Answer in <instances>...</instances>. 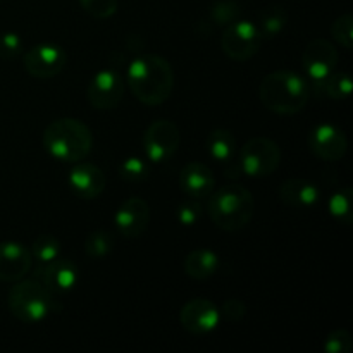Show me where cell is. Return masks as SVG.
<instances>
[{"label":"cell","mask_w":353,"mask_h":353,"mask_svg":"<svg viewBox=\"0 0 353 353\" xmlns=\"http://www.w3.org/2000/svg\"><path fill=\"white\" fill-rule=\"evenodd\" d=\"M128 86L143 105H161L174 88L172 65L161 55H140L128 68Z\"/></svg>","instance_id":"obj_1"},{"label":"cell","mask_w":353,"mask_h":353,"mask_svg":"<svg viewBox=\"0 0 353 353\" xmlns=\"http://www.w3.org/2000/svg\"><path fill=\"white\" fill-rule=\"evenodd\" d=\"M309 81L299 72L274 71L262 78L259 99L262 105L279 116H293L305 109L310 99Z\"/></svg>","instance_id":"obj_2"},{"label":"cell","mask_w":353,"mask_h":353,"mask_svg":"<svg viewBox=\"0 0 353 353\" xmlns=\"http://www.w3.org/2000/svg\"><path fill=\"white\" fill-rule=\"evenodd\" d=\"M45 152L59 162L76 164L85 161L93 148V133L74 117H61L45 128L41 137Z\"/></svg>","instance_id":"obj_3"},{"label":"cell","mask_w":353,"mask_h":353,"mask_svg":"<svg viewBox=\"0 0 353 353\" xmlns=\"http://www.w3.org/2000/svg\"><path fill=\"white\" fill-rule=\"evenodd\" d=\"M209 196L207 214L219 230L236 233L254 219L255 199L241 185L223 186Z\"/></svg>","instance_id":"obj_4"},{"label":"cell","mask_w":353,"mask_h":353,"mask_svg":"<svg viewBox=\"0 0 353 353\" xmlns=\"http://www.w3.org/2000/svg\"><path fill=\"white\" fill-rule=\"evenodd\" d=\"M7 305L17 321L26 324L40 323L54 312V296L43 283L34 279H19L7 295Z\"/></svg>","instance_id":"obj_5"},{"label":"cell","mask_w":353,"mask_h":353,"mask_svg":"<svg viewBox=\"0 0 353 353\" xmlns=\"http://www.w3.org/2000/svg\"><path fill=\"white\" fill-rule=\"evenodd\" d=\"M281 164V148L265 137L250 138L240 150V169L250 178H268Z\"/></svg>","instance_id":"obj_6"},{"label":"cell","mask_w":353,"mask_h":353,"mask_svg":"<svg viewBox=\"0 0 353 353\" xmlns=\"http://www.w3.org/2000/svg\"><path fill=\"white\" fill-rule=\"evenodd\" d=\"M261 31L257 24L248 19H236L228 24L221 37V48L224 55L234 62L250 61L262 45Z\"/></svg>","instance_id":"obj_7"},{"label":"cell","mask_w":353,"mask_h":353,"mask_svg":"<svg viewBox=\"0 0 353 353\" xmlns=\"http://www.w3.org/2000/svg\"><path fill=\"white\" fill-rule=\"evenodd\" d=\"M179 143H181V133L174 121H154L145 130L143 150L148 161L154 164L169 161L178 152Z\"/></svg>","instance_id":"obj_8"},{"label":"cell","mask_w":353,"mask_h":353,"mask_svg":"<svg viewBox=\"0 0 353 353\" xmlns=\"http://www.w3.org/2000/svg\"><path fill=\"white\" fill-rule=\"evenodd\" d=\"M64 48L55 43H40L24 54L23 64L30 76L38 79H50L61 74L65 68Z\"/></svg>","instance_id":"obj_9"},{"label":"cell","mask_w":353,"mask_h":353,"mask_svg":"<svg viewBox=\"0 0 353 353\" xmlns=\"http://www.w3.org/2000/svg\"><path fill=\"white\" fill-rule=\"evenodd\" d=\"M124 95L123 76L114 69L99 71L88 83L86 100L93 109L109 110L119 105Z\"/></svg>","instance_id":"obj_10"},{"label":"cell","mask_w":353,"mask_h":353,"mask_svg":"<svg viewBox=\"0 0 353 353\" xmlns=\"http://www.w3.org/2000/svg\"><path fill=\"white\" fill-rule=\"evenodd\" d=\"M309 150L324 162H336L347 155L348 140L343 130L334 124H317L307 138Z\"/></svg>","instance_id":"obj_11"},{"label":"cell","mask_w":353,"mask_h":353,"mask_svg":"<svg viewBox=\"0 0 353 353\" xmlns=\"http://www.w3.org/2000/svg\"><path fill=\"white\" fill-rule=\"evenodd\" d=\"M340 62V54L336 47L326 38H316L309 41L302 52V65L305 69L307 76L312 81L321 83L324 78L331 74L336 69Z\"/></svg>","instance_id":"obj_12"},{"label":"cell","mask_w":353,"mask_h":353,"mask_svg":"<svg viewBox=\"0 0 353 353\" xmlns=\"http://www.w3.org/2000/svg\"><path fill=\"white\" fill-rule=\"evenodd\" d=\"M221 321V310L209 299H193L183 305L179 312V323L188 333H212Z\"/></svg>","instance_id":"obj_13"},{"label":"cell","mask_w":353,"mask_h":353,"mask_svg":"<svg viewBox=\"0 0 353 353\" xmlns=\"http://www.w3.org/2000/svg\"><path fill=\"white\" fill-rule=\"evenodd\" d=\"M114 223L124 238H130V240L140 238L150 223V207L140 196H131L121 203Z\"/></svg>","instance_id":"obj_14"},{"label":"cell","mask_w":353,"mask_h":353,"mask_svg":"<svg viewBox=\"0 0 353 353\" xmlns=\"http://www.w3.org/2000/svg\"><path fill=\"white\" fill-rule=\"evenodd\" d=\"M33 268V255L19 241H0V281L16 283Z\"/></svg>","instance_id":"obj_15"},{"label":"cell","mask_w":353,"mask_h":353,"mask_svg":"<svg viewBox=\"0 0 353 353\" xmlns=\"http://www.w3.org/2000/svg\"><path fill=\"white\" fill-rule=\"evenodd\" d=\"M68 185L76 196L83 200H93L105 190L107 178L99 165L92 162H76L68 176Z\"/></svg>","instance_id":"obj_16"},{"label":"cell","mask_w":353,"mask_h":353,"mask_svg":"<svg viewBox=\"0 0 353 353\" xmlns=\"http://www.w3.org/2000/svg\"><path fill=\"white\" fill-rule=\"evenodd\" d=\"M34 278L43 283L52 293L54 292H71L78 285L79 272L78 268L68 259H55L47 264H38Z\"/></svg>","instance_id":"obj_17"},{"label":"cell","mask_w":353,"mask_h":353,"mask_svg":"<svg viewBox=\"0 0 353 353\" xmlns=\"http://www.w3.org/2000/svg\"><path fill=\"white\" fill-rule=\"evenodd\" d=\"M214 186H216V178L212 169L203 162H188L179 172V188L190 199H207L214 192Z\"/></svg>","instance_id":"obj_18"},{"label":"cell","mask_w":353,"mask_h":353,"mask_svg":"<svg viewBox=\"0 0 353 353\" xmlns=\"http://www.w3.org/2000/svg\"><path fill=\"white\" fill-rule=\"evenodd\" d=\"M279 199L285 205L307 209L314 207L321 199V190L312 181L303 178H290L279 186Z\"/></svg>","instance_id":"obj_19"},{"label":"cell","mask_w":353,"mask_h":353,"mask_svg":"<svg viewBox=\"0 0 353 353\" xmlns=\"http://www.w3.org/2000/svg\"><path fill=\"white\" fill-rule=\"evenodd\" d=\"M186 276L196 281L212 278L219 269V255L209 248H199V250L190 252L183 262Z\"/></svg>","instance_id":"obj_20"},{"label":"cell","mask_w":353,"mask_h":353,"mask_svg":"<svg viewBox=\"0 0 353 353\" xmlns=\"http://www.w3.org/2000/svg\"><path fill=\"white\" fill-rule=\"evenodd\" d=\"M207 154L217 162H231L236 152V138L230 130H214L205 141Z\"/></svg>","instance_id":"obj_21"},{"label":"cell","mask_w":353,"mask_h":353,"mask_svg":"<svg viewBox=\"0 0 353 353\" xmlns=\"http://www.w3.org/2000/svg\"><path fill=\"white\" fill-rule=\"evenodd\" d=\"M286 23H288V12H286L285 7H265V9L259 14L257 23L262 40H271V38L278 37V34L286 28Z\"/></svg>","instance_id":"obj_22"},{"label":"cell","mask_w":353,"mask_h":353,"mask_svg":"<svg viewBox=\"0 0 353 353\" xmlns=\"http://www.w3.org/2000/svg\"><path fill=\"white\" fill-rule=\"evenodd\" d=\"M327 209L330 214L336 221L343 224H350L353 221V195L352 190L348 186L336 190L333 195L330 196V202H327Z\"/></svg>","instance_id":"obj_23"},{"label":"cell","mask_w":353,"mask_h":353,"mask_svg":"<svg viewBox=\"0 0 353 353\" xmlns=\"http://www.w3.org/2000/svg\"><path fill=\"white\" fill-rule=\"evenodd\" d=\"M31 255L33 259H37L38 264H47V262L55 261L62 255V243L59 238H55L54 234H40V236L34 240L33 248H31Z\"/></svg>","instance_id":"obj_24"},{"label":"cell","mask_w":353,"mask_h":353,"mask_svg":"<svg viewBox=\"0 0 353 353\" xmlns=\"http://www.w3.org/2000/svg\"><path fill=\"white\" fill-rule=\"evenodd\" d=\"M114 248V238L109 231L105 230H95L86 236L85 241V254L90 259H105Z\"/></svg>","instance_id":"obj_25"},{"label":"cell","mask_w":353,"mask_h":353,"mask_svg":"<svg viewBox=\"0 0 353 353\" xmlns=\"http://www.w3.org/2000/svg\"><path fill=\"white\" fill-rule=\"evenodd\" d=\"M321 88L330 99L343 100L352 95V78L348 72L333 71L321 81Z\"/></svg>","instance_id":"obj_26"},{"label":"cell","mask_w":353,"mask_h":353,"mask_svg":"<svg viewBox=\"0 0 353 353\" xmlns=\"http://www.w3.org/2000/svg\"><path fill=\"white\" fill-rule=\"evenodd\" d=\"M241 7L240 3L234 2V0H219L212 6L210 9V21L212 24L221 28H226L228 24H231L233 21L240 19Z\"/></svg>","instance_id":"obj_27"},{"label":"cell","mask_w":353,"mask_h":353,"mask_svg":"<svg viewBox=\"0 0 353 353\" xmlns=\"http://www.w3.org/2000/svg\"><path fill=\"white\" fill-rule=\"evenodd\" d=\"M148 168L147 162L140 157H128L124 159L123 162L119 164V178L126 183H140L143 179L148 178Z\"/></svg>","instance_id":"obj_28"},{"label":"cell","mask_w":353,"mask_h":353,"mask_svg":"<svg viewBox=\"0 0 353 353\" xmlns=\"http://www.w3.org/2000/svg\"><path fill=\"white\" fill-rule=\"evenodd\" d=\"M331 34L334 40L345 48V50H352L353 48V16L352 14H341L340 17L334 19L331 24Z\"/></svg>","instance_id":"obj_29"},{"label":"cell","mask_w":353,"mask_h":353,"mask_svg":"<svg viewBox=\"0 0 353 353\" xmlns=\"http://www.w3.org/2000/svg\"><path fill=\"white\" fill-rule=\"evenodd\" d=\"M323 350L326 353H350L353 350L352 334L343 327L331 331L324 340Z\"/></svg>","instance_id":"obj_30"},{"label":"cell","mask_w":353,"mask_h":353,"mask_svg":"<svg viewBox=\"0 0 353 353\" xmlns=\"http://www.w3.org/2000/svg\"><path fill=\"white\" fill-rule=\"evenodd\" d=\"M83 10L95 19H109L117 12V0H79Z\"/></svg>","instance_id":"obj_31"},{"label":"cell","mask_w":353,"mask_h":353,"mask_svg":"<svg viewBox=\"0 0 353 353\" xmlns=\"http://www.w3.org/2000/svg\"><path fill=\"white\" fill-rule=\"evenodd\" d=\"M21 54H23V40L19 34L12 31L0 34V57L14 59Z\"/></svg>","instance_id":"obj_32"},{"label":"cell","mask_w":353,"mask_h":353,"mask_svg":"<svg viewBox=\"0 0 353 353\" xmlns=\"http://www.w3.org/2000/svg\"><path fill=\"white\" fill-rule=\"evenodd\" d=\"M176 216H178L179 223L185 224V226H192V224H195L200 217L199 202H196L195 199L188 200V202H183L181 205L178 207V212H176Z\"/></svg>","instance_id":"obj_33"},{"label":"cell","mask_w":353,"mask_h":353,"mask_svg":"<svg viewBox=\"0 0 353 353\" xmlns=\"http://www.w3.org/2000/svg\"><path fill=\"white\" fill-rule=\"evenodd\" d=\"M221 314H224V316L231 321H240V319H243V316L247 314V305H245L241 300L230 299L224 302L223 312Z\"/></svg>","instance_id":"obj_34"}]
</instances>
